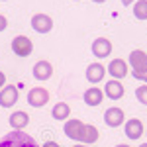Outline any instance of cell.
Here are the masks:
<instances>
[{"label": "cell", "instance_id": "20", "mask_svg": "<svg viewBox=\"0 0 147 147\" xmlns=\"http://www.w3.org/2000/svg\"><path fill=\"white\" fill-rule=\"evenodd\" d=\"M131 75H134L137 80H143V82H147V71H145V73H131Z\"/></svg>", "mask_w": 147, "mask_h": 147}, {"label": "cell", "instance_id": "8", "mask_svg": "<svg viewBox=\"0 0 147 147\" xmlns=\"http://www.w3.org/2000/svg\"><path fill=\"white\" fill-rule=\"evenodd\" d=\"M16 102H18V88L12 86V84H6L0 90V106L2 108H10Z\"/></svg>", "mask_w": 147, "mask_h": 147}, {"label": "cell", "instance_id": "16", "mask_svg": "<svg viewBox=\"0 0 147 147\" xmlns=\"http://www.w3.org/2000/svg\"><path fill=\"white\" fill-rule=\"evenodd\" d=\"M10 125H12V129H24L26 125L30 124V116L26 112H14L10 114Z\"/></svg>", "mask_w": 147, "mask_h": 147}, {"label": "cell", "instance_id": "28", "mask_svg": "<svg viewBox=\"0 0 147 147\" xmlns=\"http://www.w3.org/2000/svg\"><path fill=\"white\" fill-rule=\"evenodd\" d=\"M139 147H147V143H141V145H139Z\"/></svg>", "mask_w": 147, "mask_h": 147}, {"label": "cell", "instance_id": "23", "mask_svg": "<svg viewBox=\"0 0 147 147\" xmlns=\"http://www.w3.org/2000/svg\"><path fill=\"white\" fill-rule=\"evenodd\" d=\"M41 147H59V145H57L55 141H45V143H43Z\"/></svg>", "mask_w": 147, "mask_h": 147}, {"label": "cell", "instance_id": "2", "mask_svg": "<svg viewBox=\"0 0 147 147\" xmlns=\"http://www.w3.org/2000/svg\"><path fill=\"white\" fill-rule=\"evenodd\" d=\"M0 147H39V145L30 134H26L22 129H14L0 139Z\"/></svg>", "mask_w": 147, "mask_h": 147}, {"label": "cell", "instance_id": "4", "mask_svg": "<svg viewBox=\"0 0 147 147\" xmlns=\"http://www.w3.org/2000/svg\"><path fill=\"white\" fill-rule=\"evenodd\" d=\"M129 67H131V73H145L147 71V53L141 51V49H136L129 53Z\"/></svg>", "mask_w": 147, "mask_h": 147}, {"label": "cell", "instance_id": "19", "mask_svg": "<svg viewBox=\"0 0 147 147\" xmlns=\"http://www.w3.org/2000/svg\"><path fill=\"white\" fill-rule=\"evenodd\" d=\"M136 98L141 102V104H145V106H147V84L139 86V88L136 90Z\"/></svg>", "mask_w": 147, "mask_h": 147}, {"label": "cell", "instance_id": "9", "mask_svg": "<svg viewBox=\"0 0 147 147\" xmlns=\"http://www.w3.org/2000/svg\"><path fill=\"white\" fill-rule=\"evenodd\" d=\"M92 53L98 57V59L108 57L112 53V43H110V39H106V37H96V39L92 41Z\"/></svg>", "mask_w": 147, "mask_h": 147}, {"label": "cell", "instance_id": "10", "mask_svg": "<svg viewBox=\"0 0 147 147\" xmlns=\"http://www.w3.org/2000/svg\"><path fill=\"white\" fill-rule=\"evenodd\" d=\"M104 94L110 98V100H120L122 96H124V84L120 82V80H108L106 84H104Z\"/></svg>", "mask_w": 147, "mask_h": 147}, {"label": "cell", "instance_id": "25", "mask_svg": "<svg viewBox=\"0 0 147 147\" xmlns=\"http://www.w3.org/2000/svg\"><path fill=\"white\" fill-rule=\"evenodd\" d=\"M92 2H96V4H104L106 0H92Z\"/></svg>", "mask_w": 147, "mask_h": 147}, {"label": "cell", "instance_id": "1", "mask_svg": "<svg viewBox=\"0 0 147 147\" xmlns=\"http://www.w3.org/2000/svg\"><path fill=\"white\" fill-rule=\"evenodd\" d=\"M63 131L69 139H75L77 143H84V145H92L98 139V129L94 125L82 124L80 120H67Z\"/></svg>", "mask_w": 147, "mask_h": 147}, {"label": "cell", "instance_id": "14", "mask_svg": "<svg viewBox=\"0 0 147 147\" xmlns=\"http://www.w3.org/2000/svg\"><path fill=\"white\" fill-rule=\"evenodd\" d=\"M108 71H110V77H114L116 80H120L127 75V65H125L124 59H114V61H110Z\"/></svg>", "mask_w": 147, "mask_h": 147}, {"label": "cell", "instance_id": "6", "mask_svg": "<svg viewBox=\"0 0 147 147\" xmlns=\"http://www.w3.org/2000/svg\"><path fill=\"white\" fill-rule=\"evenodd\" d=\"M32 28L37 34H47L53 30V20L47 14H35V16H32Z\"/></svg>", "mask_w": 147, "mask_h": 147}, {"label": "cell", "instance_id": "13", "mask_svg": "<svg viewBox=\"0 0 147 147\" xmlns=\"http://www.w3.org/2000/svg\"><path fill=\"white\" fill-rule=\"evenodd\" d=\"M104 75H106V69L102 67L100 63H92L86 67V80L90 82V84H96V82H100L104 79Z\"/></svg>", "mask_w": 147, "mask_h": 147}, {"label": "cell", "instance_id": "11", "mask_svg": "<svg viewBox=\"0 0 147 147\" xmlns=\"http://www.w3.org/2000/svg\"><path fill=\"white\" fill-rule=\"evenodd\" d=\"M53 75V67L49 61H37L34 65V79L35 80H47Z\"/></svg>", "mask_w": 147, "mask_h": 147}, {"label": "cell", "instance_id": "17", "mask_svg": "<svg viewBox=\"0 0 147 147\" xmlns=\"http://www.w3.org/2000/svg\"><path fill=\"white\" fill-rule=\"evenodd\" d=\"M51 116L59 120V122H63V120H69V116H71V106H69L67 102H59L53 106V110H51Z\"/></svg>", "mask_w": 147, "mask_h": 147}, {"label": "cell", "instance_id": "5", "mask_svg": "<svg viewBox=\"0 0 147 147\" xmlns=\"http://www.w3.org/2000/svg\"><path fill=\"white\" fill-rule=\"evenodd\" d=\"M47 100H49V92H47L43 86H35V88H32V90L28 92V102H30V106H34V108L45 106Z\"/></svg>", "mask_w": 147, "mask_h": 147}, {"label": "cell", "instance_id": "3", "mask_svg": "<svg viewBox=\"0 0 147 147\" xmlns=\"http://www.w3.org/2000/svg\"><path fill=\"white\" fill-rule=\"evenodd\" d=\"M32 49H34V43H32V39L26 37V35H18V37L12 39V51L18 57H28L32 53Z\"/></svg>", "mask_w": 147, "mask_h": 147}, {"label": "cell", "instance_id": "21", "mask_svg": "<svg viewBox=\"0 0 147 147\" xmlns=\"http://www.w3.org/2000/svg\"><path fill=\"white\" fill-rule=\"evenodd\" d=\"M6 28H8V20H6V18L0 14V32H4Z\"/></svg>", "mask_w": 147, "mask_h": 147}, {"label": "cell", "instance_id": "7", "mask_svg": "<svg viewBox=\"0 0 147 147\" xmlns=\"http://www.w3.org/2000/svg\"><path fill=\"white\" fill-rule=\"evenodd\" d=\"M124 110L122 108H118V106H114V108H108L106 112H104V122L108 127H118V125L124 124Z\"/></svg>", "mask_w": 147, "mask_h": 147}, {"label": "cell", "instance_id": "24", "mask_svg": "<svg viewBox=\"0 0 147 147\" xmlns=\"http://www.w3.org/2000/svg\"><path fill=\"white\" fill-rule=\"evenodd\" d=\"M134 2H136V0H122V4H124V6H129V4H134Z\"/></svg>", "mask_w": 147, "mask_h": 147}, {"label": "cell", "instance_id": "27", "mask_svg": "<svg viewBox=\"0 0 147 147\" xmlns=\"http://www.w3.org/2000/svg\"><path fill=\"white\" fill-rule=\"evenodd\" d=\"M116 147H129V145H124V143H122V145H116Z\"/></svg>", "mask_w": 147, "mask_h": 147}, {"label": "cell", "instance_id": "12", "mask_svg": "<svg viewBox=\"0 0 147 147\" xmlns=\"http://www.w3.org/2000/svg\"><path fill=\"white\" fill-rule=\"evenodd\" d=\"M124 131H125V136L129 137V139H139L141 134H143V124H141V120H137V118L127 120Z\"/></svg>", "mask_w": 147, "mask_h": 147}, {"label": "cell", "instance_id": "22", "mask_svg": "<svg viewBox=\"0 0 147 147\" xmlns=\"http://www.w3.org/2000/svg\"><path fill=\"white\" fill-rule=\"evenodd\" d=\"M4 86H6V75H4V73L0 71V90H2Z\"/></svg>", "mask_w": 147, "mask_h": 147}, {"label": "cell", "instance_id": "18", "mask_svg": "<svg viewBox=\"0 0 147 147\" xmlns=\"http://www.w3.org/2000/svg\"><path fill=\"white\" fill-rule=\"evenodd\" d=\"M134 16L137 20H147V0H136L134 4Z\"/></svg>", "mask_w": 147, "mask_h": 147}, {"label": "cell", "instance_id": "29", "mask_svg": "<svg viewBox=\"0 0 147 147\" xmlns=\"http://www.w3.org/2000/svg\"><path fill=\"white\" fill-rule=\"evenodd\" d=\"M145 134H147V131H145Z\"/></svg>", "mask_w": 147, "mask_h": 147}, {"label": "cell", "instance_id": "26", "mask_svg": "<svg viewBox=\"0 0 147 147\" xmlns=\"http://www.w3.org/2000/svg\"><path fill=\"white\" fill-rule=\"evenodd\" d=\"M75 147H88V145H84V143H77Z\"/></svg>", "mask_w": 147, "mask_h": 147}, {"label": "cell", "instance_id": "15", "mask_svg": "<svg viewBox=\"0 0 147 147\" xmlns=\"http://www.w3.org/2000/svg\"><path fill=\"white\" fill-rule=\"evenodd\" d=\"M84 102H86V106H98L104 98V90H100L98 86H90V88H86L84 90Z\"/></svg>", "mask_w": 147, "mask_h": 147}]
</instances>
